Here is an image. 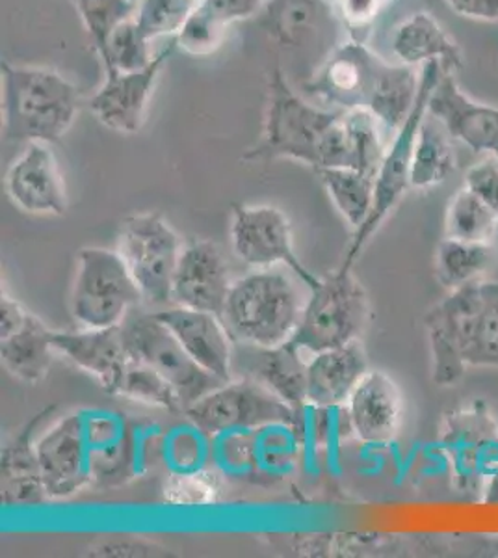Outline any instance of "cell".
<instances>
[{
    "label": "cell",
    "instance_id": "cell-1",
    "mask_svg": "<svg viewBox=\"0 0 498 558\" xmlns=\"http://www.w3.org/2000/svg\"><path fill=\"white\" fill-rule=\"evenodd\" d=\"M266 89L263 133L244 160L291 159L315 170L348 168L344 110L307 101L292 88L281 68L270 71Z\"/></svg>",
    "mask_w": 498,
    "mask_h": 558
},
{
    "label": "cell",
    "instance_id": "cell-2",
    "mask_svg": "<svg viewBox=\"0 0 498 558\" xmlns=\"http://www.w3.org/2000/svg\"><path fill=\"white\" fill-rule=\"evenodd\" d=\"M424 326L437 386H452L469 367L498 371V281L479 279L450 291Z\"/></svg>",
    "mask_w": 498,
    "mask_h": 558
},
{
    "label": "cell",
    "instance_id": "cell-3",
    "mask_svg": "<svg viewBox=\"0 0 498 558\" xmlns=\"http://www.w3.org/2000/svg\"><path fill=\"white\" fill-rule=\"evenodd\" d=\"M4 138L54 144L70 131L81 96L68 76L38 65L2 62Z\"/></svg>",
    "mask_w": 498,
    "mask_h": 558
},
{
    "label": "cell",
    "instance_id": "cell-4",
    "mask_svg": "<svg viewBox=\"0 0 498 558\" xmlns=\"http://www.w3.org/2000/svg\"><path fill=\"white\" fill-rule=\"evenodd\" d=\"M303 302L291 276L259 268L236 279L221 320L236 344L274 349L289 343L302 317Z\"/></svg>",
    "mask_w": 498,
    "mask_h": 558
},
{
    "label": "cell",
    "instance_id": "cell-5",
    "mask_svg": "<svg viewBox=\"0 0 498 558\" xmlns=\"http://www.w3.org/2000/svg\"><path fill=\"white\" fill-rule=\"evenodd\" d=\"M445 73L447 70L442 68L441 62H429L421 68V84H418L415 107L408 116L404 125L394 133V138L385 151L384 162L374 178L373 210L366 218V222L353 231L352 242L344 254L341 268L352 270L355 260L360 259L361 254L368 246V242L373 241V236L378 233L385 220L402 202L405 192L410 191L411 155H413L416 134L424 116L428 114L429 96Z\"/></svg>",
    "mask_w": 498,
    "mask_h": 558
},
{
    "label": "cell",
    "instance_id": "cell-6",
    "mask_svg": "<svg viewBox=\"0 0 498 558\" xmlns=\"http://www.w3.org/2000/svg\"><path fill=\"white\" fill-rule=\"evenodd\" d=\"M368 296L352 270L337 268L311 289L291 343L302 352H324L360 341L368 323Z\"/></svg>",
    "mask_w": 498,
    "mask_h": 558
},
{
    "label": "cell",
    "instance_id": "cell-7",
    "mask_svg": "<svg viewBox=\"0 0 498 558\" xmlns=\"http://www.w3.org/2000/svg\"><path fill=\"white\" fill-rule=\"evenodd\" d=\"M133 274L118 250L84 247L71 287V315L83 328L120 326L142 302Z\"/></svg>",
    "mask_w": 498,
    "mask_h": 558
},
{
    "label": "cell",
    "instance_id": "cell-8",
    "mask_svg": "<svg viewBox=\"0 0 498 558\" xmlns=\"http://www.w3.org/2000/svg\"><path fill=\"white\" fill-rule=\"evenodd\" d=\"M190 423L208 438L270 425H296L297 410L255 380L221 384L184 410Z\"/></svg>",
    "mask_w": 498,
    "mask_h": 558
},
{
    "label": "cell",
    "instance_id": "cell-9",
    "mask_svg": "<svg viewBox=\"0 0 498 558\" xmlns=\"http://www.w3.org/2000/svg\"><path fill=\"white\" fill-rule=\"evenodd\" d=\"M120 326L129 355L155 368L170 381L181 399L183 412L190 404L226 384L199 367L186 354L183 344L177 341L170 328L155 317V313L138 312L134 307Z\"/></svg>",
    "mask_w": 498,
    "mask_h": 558
},
{
    "label": "cell",
    "instance_id": "cell-10",
    "mask_svg": "<svg viewBox=\"0 0 498 558\" xmlns=\"http://www.w3.org/2000/svg\"><path fill=\"white\" fill-rule=\"evenodd\" d=\"M183 252L175 229L158 213L129 216L121 223L118 254L151 305L171 304L177 263Z\"/></svg>",
    "mask_w": 498,
    "mask_h": 558
},
{
    "label": "cell",
    "instance_id": "cell-11",
    "mask_svg": "<svg viewBox=\"0 0 498 558\" xmlns=\"http://www.w3.org/2000/svg\"><path fill=\"white\" fill-rule=\"evenodd\" d=\"M233 252L247 267L271 268L283 265L309 289L320 279L303 265L292 244V229L283 210L271 205H236L231 216Z\"/></svg>",
    "mask_w": 498,
    "mask_h": 558
},
{
    "label": "cell",
    "instance_id": "cell-12",
    "mask_svg": "<svg viewBox=\"0 0 498 558\" xmlns=\"http://www.w3.org/2000/svg\"><path fill=\"white\" fill-rule=\"evenodd\" d=\"M45 492L49 499H65L94 481L95 449L88 412L60 418L36 441Z\"/></svg>",
    "mask_w": 498,
    "mask_h": 558
},
{
    "label": "cell",
    "instance_id": "cell-13",
    "mask_svg": "<svg viewBox=\"0 0 498 558\" xmlns=\"http://www.w3.org/2000/svg\"><path fill=\"white\" fill-rule=\"evenodd\" d=\"M173 47L158 52L151 64L131 73L105 75L101 88L89 99L92 114L105 128L120 134H136L142 131L149 112V101Z\"/></svg>",
    "mask_w": 498,
    "mask_h": 558
},
{
    "label": "cell",
    "instance_id": "cell-14",
    "mask_svg": "<svg viewBox=\"0 0 498 558\" xmlns=\"http://www.w3.org/2000/svg\"><path fill=\"white\" fill-rule=\"evenodd\" d=\"M384 62L361 41H347L324 60L309 83V92L324 107L366 108Z\"/></svg>",
    "mask_w": 498,
    "mask_h": 558
},
{
    "label": "cell",
    "instance_id": "cell-15",
    "mask_svg": "<svg viewBox=\"0 0 498 558\" xmlns=\"http://www.w3.org/2000/svg\"><path fill=\"white\" fill-rule=\"evenodd\" d=\"M231 286L220 247L210 241H192L183 246L177 263L171 304L221 318Z\"/></svg>",
    "mask_w": 498,
    "mask_h": 558
},
{
    "label": "cell",
    "instance_id": "cell-16",
    "mask_svg": "<svg viewBox=\"0 0 498 558\" xmlns=\"http://www.w3.org/2000/svg\"><path fill=\"white\" fill-rule=\"evenodd\" d=\"M51 144L31 142L7 173V192L28 215L63 216L68 210L65 183Z\"/></svg>",
    "mask_w": 498,
    "mask_h": 558
},
{
    "label": "cell",
    "instance_id": "cell-17",
    "mask_svg": "<svg viewBox=\"0 0 498 558\" xmlns=\"http://www.w3.org/2000/svg\"><path fill=\"white\" fill-rule=\"evenodd\" d=\"M428 114L441 121L463 146L498 157V108L473 101L461 92L452 73H445L432 92Z\"/></svg>",
    "mask_w": 498,
    "mask_h": 558
},
{
    "label": "cell",
    "instance_id": "cell-18",
    "mask_svg": "<svg viewBox=\"0 0 498 558\" xmlns=\"http://www.w3.org/2000/svg\"><path fill=\"white\" fill-rule=\"evenodd\" d=\"M155 317L170 328L199 367L220 380H233V339L218 315L173 305Z\"/></svg>",
    "mask_w": 498,
    "mask_h": 558
},
{
    "label": "cell",
    "instance_id": "cell-19",
    "mask_svg": "<svg viewBox=\"0 0 498 558\" xmlns=\"http://www.w3.org/2000/svg\"><path fill=\"white\" fill-rule=\"evenodd\" d=\"M348 417L355 436L366 445H387L404 421V397L384 371H368L348 399Z\"/></svg>",
    "mask_w": 498,
    "mask_h": 558
},
{
    "label": "cell",
    "instance_id": "cell-20",
    "mask_svg": "<svg viewBox=\"0 0 498 558\" xmlns=\"http://www.w3.org/2000/svg\"><path fill=\"white\" fill-rule=\"evenodd\" d=\"M302 354L291 341L274 349L239 344L233 350V373L242 371L244 378L257 381L300 412L307 404V362Z\"/></svg>",
    "mask_w": 498,
    "mask_h": 558
},
{
    "label": "cell",
    "instance_id": "cell-21",
    "mask_svg": "<svg viewBox=\"0 0 498 558\" xmlns=\"http://www.w3.org/2000/svg\"><path fill=\"white\" fill-rule=\"evenodd\" d=\"M57 354L68 357L99 381L108 395L120 393L131 355L126 352L121 326L112 328H83L78 331H52Z\"/></svg>",
    "mask_w": 498,
    "mask_h": 558
},
{
    "label": "cell",
    "instance_id": "cell-22",
    "mask_svg": "<svg viewBox=\"0 0 498 558\" xmlns=\"http://www.w3.org/2000/svg\"><path fill=\"white\" fill-rule=\"evenodd\" d=\"M368 371V360L361 341L311 354L307 362V404L316 408L347 404L353 389L360 386Z\"/></svg>",
    "mask_w": 498,
    "mask_h": 558
},
{
    "label": "cell",
    "instance_id": "cell-23",
    "mask_svg": "<svg viewBox=\"0 0 498 558\" xmlns=\"http://www.w3.org/2000/svg\"><path fill=\"white\" fill-rule=\"evenodd\" d=\"M52 410H45L32 418L23 430L2 447L0 476H2V502L7 507H32L49 501L45 492L44 475L39 465L34 432L41 418Z\"/></svg>",
    "mask_w": 498,
    "mask_h": 558
},
{
    "label": "cell",
    "instance_id": "cell-24",
    "mask_svg": "<svg viewBox=\"0 0 498 558\" xmlns=\"http://www.w3.org/2000/svg\"><path fill=\"white\" fill-rule=\"evenodd\" d=\"M391 51L398 64L423 68L429 62H441L447 73L463 65L460 47L429 13L416 12L397 26L392 34Z\"/></svg>",
    "mask_w": 498,
    "mask_h": 558
},
{
    "label": "cell",
    "instance_id": "cell-25",
    "mask_svg": "<svg viewBox=\"0 0 498 558\" xmlns=\"http://www.w3.org/2000/svg\"><path fill=\"white\" fill-rule=\"evenodd\" d=\"M57 349L52 344V330H49L34 313H28L26 323L20 330L0 339V360L8 373L26 381L38 384L51 368L52 355Z\"/></svg>",
    "mask_w": 498,
    "mask_h": 558
},
{
    "label": "cell",
    "instance_id": "cell-26",
    "mask_svg": "<svg viewBox=\"0 0 498 558\" xmlns=\"http://www.w3.org/2000/svg\"><path fill=\"white\" fill-rule=\"evenodd\" d=\"M452 140L441 121L424 116L411 155V189L426 191L452 175L456 170Z\"/></svg>",
    "mask_w": 498,
    "mask_h": 558
},
{
    "label": "cell",
    "instance_id": "cell-27",
    "mask_svg": "<svg viewBox=\"0 0 498 558\" xmlns=\"http://www.w3.org/2000/svg\"><path fill=\"white\" fill-rule=\"evenodd\" d=\"M418 84L421 73L416 68L384 62L366 108L384 123L385 129L397 133L415 107Z\"/></svg>",
    "mask_w": 498,
    "mask_h": 558
},
{
    "label": "cell",
    "instance_id": "cell-28",
    "mask_svg": "<svg viewBox=\"0 0 498 558\" xmlns=\"http://www.w3.org/2000/svg\"><path fill=\"white\" fill-rule=\"evenodd\" d=\"M495 263L493 242L442 239L436 252V278L445 289L456 291L484 279Z\"/></svg>",
    "mask_w": 498,
    "mask_h": 558
},
{
    "label": "cell",
    "instance_id": "cell-29",
    "mask_svg": "<svg viewBox=\"0 0 498 558\" xmlns=\"http://www.w3.org/2000/svg\"><path fill=\"white\" fill-rule=\"evenodd\" d=\"M342 218L353 231L366 222L374 205V178L353 168L315 170Z\"/></svg>",
    "mask_w": 498,
    "mask_h": 558
},
{
    "label": "cell",
    "instance_id": "cell-30",
    "mask_svg": "<svg viewBox=\"0 0 498 558\" xmlns=\"http://www.w3.org/2000/svg\"><path fill=\"white\" fill-rule=\"evenodd\" d=\"M342 123L347 133L348 168L376 178L387 151L381 136L384 123L363 107L344 110Z\"/></svg>",
    "mask_w": 498,
    "mask_h": 558
},
{
    "label": "cell",
    "instance_id": "cell-31",
    "mask_svg": "<svg viewBox=\"0 0 498 558\" xmlns=\"http://www.w3.org/2000/svg\"><path fill=\"white\" fill-rule=\"evenodd\" d=\"M498 231V216L465 186L448 204L445 236L467 242H493Z\"/></svg>",
    "mask_w": 498,
    "mask_h": 558
},
{
    "label": "cell",
    "instance_id": "cell-32",
    "mask_svg": "<svg viewBox=\"0 0 498 558\" xmlns=\"http://www.w3.org/2000/svg\"><path fill=\"white\" fill-rule=\"evenodd\" d=\"M76 12L99 58H105L108 39L116 28L133 20L138 4L133 0H75Z\"/></svg>",
    "mask_w": 498,
    "mask_h": 558
},
{
    "label": "cell",
    "instance_id": "cell-33",
    "mask_svg": "<svg viewBox=\"0 0 498 558\" xmlns=\"http://www.w3.org/2000/svg\"><path fill=\"white\" fill-rule=\"evenodd\" d=\"M151 39L139 31L136 20H129L116 28L108 39L107 54L102 58L105 75L110 73H131L151 64L157 54H153Z\"/></svg>",
    "mask_w": 498,
    "mask_h": 558
},
{
    "label": "cell",
    "instance_id": "cell-34",
    "mask_svg": "<svg viewBox=\"0 0 498 558\" xmlns=\"http://www.w3.org/2000/svg\"><path fill=\"white\" fill-rule=\"evenodd\" d=\"M118 397L138 400L149 407L165 408L170 412H183L181 399L170 381L155 368L146 363L136 362L133 357L126 365Z\"/></svg>",
    "mask_w": 498,
    "mask_h": 558
},
{
    "label": "cell",
    "instance_id": "cell-35",
    "mask_svg": "<svg viewBox=\"0 0 498 558\" xmlns=\"http://www.w3.org/2000/svg\"><path fill=\"white\" fill-rule=\"evenodd\" d=\"M228 28L229 25L199 2L177 33L175 45L192 57H208L218 51L226 41Z\"/></svg>",
    "mask_w": 498,
    "mask_h": 558
},
{
    "label": "cell",
    "instance_id": "cell-36",
    "mask_svg": "<svg viewBox=\"0 0 498 558\" xmlns=\"http://www.w3.org/2000/svg\"><path fill=\"white\" fill-rule=\"evenodd\" d=\"M197 4V0H139L134 20L146 38L155 41L177 36Z\"/></svg>",
    "mask_w": 498,
    "mask_h": 558
},
{
    "label": "cell",
    "instance_id": "cell-37",
    "mask_svg": "<svg viewBox=\"0 0 498 558\" xmlns=\"http://www.w3.org/2000/svg\"><path fill=\"white\" fill-rule=\"evenodd\" d=\"M313 20V10L305 0H284L274 15V34L284 44H294L300 39Z\"/></svg>",
    "mask_w": 498,
    "mask_h": 558
},
{
    "label": "cell",
    "instance_id": "cell-38",
    "mask_svg": "<svg viewBox=\"0 0 498 558\" xmlns=\"http://www.w3.org/2000/svg\"><path fill=\"white\" fill-rule=\"evenodd\" d=\"M463 186L498 216V157L487 155L486 159L471 166Z\"/></svg>",
    "mask_w": 498,
    "mask_h": 558
},
{
    "label": "cell",
    "instance_id": "cell-39",
    "mask_svg": "<svg viewBox=\"0 0 498 558\" xmlns=\"http://www.w3.org/2000/svg\"><path fill=\"white\" fill-rule=\"evenodd\" d=\"M203 4L220 17L226 25H233L239 21L252 20L263 12L271 0H202Z\"/></svg>",
    "mask_w": 498,
    "mask_h": 558
},
{
    "label": "cell",
    "instance_id": "cell-40",
    "mask_svg": "<svg viewBox=\"0 0 498 558\" xmlns=\"http://www.w3.org/2000/svg\"><path fill=\"white\" fill-rule=\"evenodd\" d=\"M387 2L389 0H339L337 8L347 25L361 28L371 25Z\"/></svg>",
    "mask_w": 498,
    "mask_h": 558
},
{
    "label": "cell",
    "instance_id": "cell-41",
    "mask_svg": "<svg viewBox=\"0 0 498 558\" xmlns=\"http://www.w3.org/2000/svg\"><path fill=\"white\" fill-rule=\"evenodd\" d=\"M92 553L102 557H149L155 555V546H149L142 539L116 538L108 542L102 539L92 547Z\"/></svg>",
    "mask_w": 498,
    "mask_h": 558
},
{
    "label": "cell",
    "instance_id": "cell-42",
    "mask_svg": "<svg viewBox=\"0 0 498 558\" xmlns=\"http://www.w3.org/2000/svg\"><path fill=\"white\" fill-rule=\"evenodd\" d=\"M461 17L476 21H498V0H445Z\"/></svg>",
    "mask_w": 498,
    "mask_h": 558
},
{
    "label": "cell",
    "instance_id": "cell-43",
    "mask_svg": "<svg viewBox=\"0 0 498 558\" xmlns=\"http://www.w3.org/2000/svg\"><path fill=\"white\" fill-rule=\"evenodd\" d=\"M28 313L25 307L13 300L10 294L2 292L0 299V339H7L15 331L20 330L21 326L26 323Z\"/></svg>",
    "mask_w": 498,
    "mask_h": 558
},
{
    "label": "cell",
    "instance_id": "cell-44",
    "mask_svg": "<svg viewBox=\"0 0 498 558\" xmlns=\"http://www.w3.org/2000/svg\"><path fill=\"white\" fill-rule=\"evenodd\" d=\"M324 2H328V4H333V7H337V4H339V0H324Z\"/></svg>",
    "mask_w": 498,
    "mask_h": 558
},
{
    "label": "cell",
    "instance_id": "cell-45",
    "mask_svg": "<svg viewBox=\"0 0 498 558\" xmlns=\"http://www.w3.org/2000/svg\"><path fill=\"white\" fill-rule=\"evenodd\" d=\"M133 2H136V4H138L139 0H133Z\"/></svg>",
    "mask_w": 498,
    "mask_h": 558
},
{
    "label": "cell",
    "instance_id": "cell-46",
    "mask_svg": "<svg viewBox=\"0 0 498 558\" xmlns=\"http://www.w3.org/2000/svg\"><path fill=\"white\" fill-rule=\"evenodd\" d=\"M197 2H202V0H197Z\"/></svg>",
    "mask_w": 498,
    "mask_h": 558
}]
</instances>
